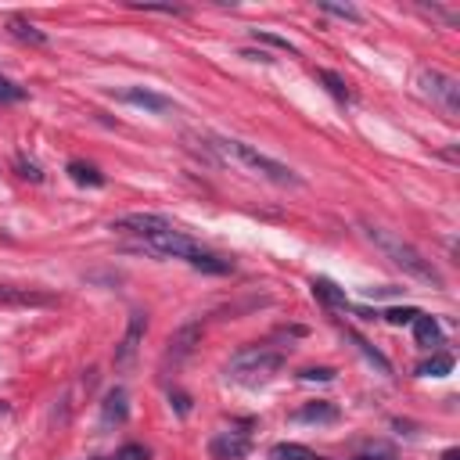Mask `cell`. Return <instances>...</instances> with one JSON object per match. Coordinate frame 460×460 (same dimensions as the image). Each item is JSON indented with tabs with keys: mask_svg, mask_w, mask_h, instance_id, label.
Listing matches in <instances>:
<instances>
[{
	"mask_svg": "<svg viewBox=\"0 0 460 460\" xmlns=\"http://www.w3.org/2000/svg\"><path fill=\"white\" fill-rule=\"evenodd\" d=\"M140 245L148 248L151 256H158V259H183L187 266L202 270V274H216V277L234 274V263H230V259H223V256H216V252H208V248H202L195 238H187L183 230H176V227L162 230V234L144 238Z\"/></svg>",
	"mask_w": 460,
	"mask_h": 460,
	"instance_id": "6da1fadb",
	"label": "cell"
},
{
	"mask_svg": "<svg viewBox=\"0 0 460 460\" xmlns=\"http://www.w3.org/2000/svg\"><path fill=\"white\" fill-rule=\"evenodd\" d=\"M360 227H363V234H367V241L378 248V252L385 256V259H392V266H400L406 277H413V281H425V284H432V288H443V274L432 266V259H425L417 248L410 245V241H403L400 234H392V230H385V227H378L374 220H360Z\"/></svg>",
	"mask_w": 460,
	"mask_h": 460,
	"instance_id": "7a4b0ae2",
	"label": "cell"
},
{
	"mask_svg": "<svg viewBox=\"0 0 460 460\" xmlns=\"http://www.w3.org/2000/svg\"><path fill=\"white\" fill-rule=\"evenodd\" d=\"M213 148H220V151H223V155H230V158H238V162L245 165V170L259 173V176H263V180H270V183H281V187H299V183H302V176H299L295 170H288L284 162L263 155L259 148H252V144H245V140L216 137V140H213Z\"/></svg>",
	"mask_w": 460,
	"mask_h": 460,
	"instance_id": "3957f363",
	"label": "cell"
},
{
	"mask_svg": "<svg viewBox=\"0 0 460 460\" xmlns=\"http://www.w3.org/2000/svg\"><path fill=\"white\" fill-rule=\"evenodd\" d=\"M284 363H288L284 352L270 349V345H248V349L238 352V356H230L227 378L238 381V385H263V381L274 378V374H281Z\"/></svg>",
	"mask_w": 460,
	"mask_h": 460,
	"instance_id": "277c9868",
	"label": "cell"
},
{
	"mask_svg": "<svg viewBox=\"0 0 460 460\" xmlns=\"http://www.w3.org/2000/svg\"><path fill=\"white\" fill-rule=\"evenodd\" d=\"M417 87H421V94L432 97L450 119L460 115V83L453 76L438 72V69H425L421 76H417Z\"/></svg>",
	"mask_w": 460,
	"mask_h": 460,
	"instance_id": "5b68a950",
	"label": "cell"
},
{
	"mask_svg": "<svg viewBox=\"0 0 460 460\" xmlns=\"http://www.w3.org/2000/svg\"><path fill=\"white\" fill-rule=\"evenodd\" d=\"M173 223L165 216H155V213H126L112 220V230H119V234H133V238H151V234H162V230H170Z\"/></svg>",
	"mask_w": 460,
	"mask_h": 460,
	"instance_id": "8992f818",
	"label": "cell"
},
{
	"mask_svg": "<svg viewBox=\"0 0 460 460\" xmlns=\"http://www.w3.org/2000/svg\"><path fill=\"white\" fill-rule=\"evenodd\" d=\"M144 331H148V313H130V324H126V334H122V342L115 345V367H130L137 349L144 342Z\"/></svg>",
	"mask_w": 460,
	"mask_h": 460,
	"instance_id": "52a82bcc",
	"label": "cell"
},
{
	"mask_svg": "<svg viewBox=\"0 0 460 460\" xmlns=\"http://www.w3.org/2000/svg\"><path fill=\"white\" fill-rule=\"evenodd\" d=\"M202 345V324H183L180 331H173V338H170V349H165V363H173L180 367L191 352Z\"/></svg>",
	"mask_w": 460,
	"mask_h": 460,
	"instance_id": "ba28073f",
	"label": "cell"
},
{
	"mask_svg": "<svg viewBox=\"0 0 460 460\" xmlns=\"http://www.w3.org/2000/svg\"><path fill=\"white\" fill-rule=\"evenodd\" d=\"M208 453H213V460H245L252 453V438L241 432H220L208 443Z\"/></svg>",
	"mask_w": 460,
	"mask_h": 460,
	"instance_id": "9c48e42d",
	"label": "cell"
},
{
	"mask_svg": "<svg viewBox=\"0 0 460 460\" xmlns=\"http://www.w3.org/2000/svg\"><path fill=\"white\" fill-rule=\"evenodd\" d=\"M54 302H58V295H51V291L0 284V306H22V309H36V306H54Z\"/></svg>",
	"mask_w": 460,
	"mask_h": 460,
	"instance_id": "30bf717a",
	"label": "cell"
},
{
	"mask_svg": "<svg viewBox=\"0 0 460 460\" xmlns=\"http://www.w3.org/2000/svg\"><path fill=\"white\" fill-rule=\"evenodd\" d=\"M338 417H342V410L331 400H313V403H306V406H299L291 413V421L295 425H334Z\"/></svg>",
	"mask_w": 460,
	"mask_h": 460,
	"instance_id": "8fae6325",
	"label": "cell"
},
{
	"mask_svg": "<svg viewBox=\"0 0 460 460\" xmlns=\"http://www.w3.org/2000/svg\"><path fill=\"white\" fill-rule=\"evenodd\" d=\"M101 417H104V425H122L130 417V395H126V388H122V385H115V388L104 392Z\"/></svg>",
	"mask_w": 460,
	"mask_h": 460,
	"instance_id": "7c38bea8",
	"label": "cell"
},
{
	"mask_svg": "<svg viewBox=\"0 0 460 460\" xmlns=\"http://www.w3.org/2000/svg\"><path fill=\"white\" fill-rule=\"evenodd\" d=\"M119 97L130 101V104H137V108H148V112H170V108H173L170 97H165V94H155V90H148V87H126V90H119Z\"/></svg>",
	"mask_w": 460,
	"mask_h": 460,
	"instance_id": "4fadbf2b",
	"label": "cell"
},
{
	"mask_svg": "<svg viewBox=\"0 0 460 460\" xmlns=\"http://www.w3.org/2000/svg\"><path fill=\"white\" fill-rule=\"evenodd\" d=\"M349 460H400V453H395V446L385 443V438H367V443L352 446Z\"/></svg>",
	"mask_w": 460,
	"mask_h": 460,
	"instance_id": "5bb4252c",
	"label": "cell"
},
{
	"mask_svg": "<svg viewBox=\"0 0 460 460\" xmlns=\"http://www.w3.org/2000/svg\"><path fill=\"white\" fill-rule=\"evenodd\" d=\"M309 288H313V299H317V302H324L327 309H352V306H349V299H345V291H342L338 284H334V281H327V277H317V281H313Z\"/></svg>",
	"mask_w": 460,
	"mask_h": 460,
	"instance_id": "9a60e30c",
	"label": "cell"
},
{
	"mask_svg": "<svg viewBox=\"0 0 460 460\" xmlns=\"http://www.w3.org/2000/svg\"><path fill=\"white\" fill-rule=\"evenodd\" d=\"M413 338H417V345H421V349H435L438 352V345H443V327H438L435 317L421 313V317L413 320Z\"/></svg>",
	"mask_w": 460,
	"mask_h": 460,
	"instance_id": "2e32d148",
	"label": "cell"
},
{
	"mask_svg": "<svg viewBox=\"0 0 460 460\" xmlns=\"http://www.w3.org/2000/svg\"><path fill=\"white\" fill-rule=\"evenodd\" d=\"M8 26H11V36H15V40H26V44H36V47H44V44H47V33H44V29H36L33 22H26L22 15H11V22H8Z\"/></svg>",
	"mask_w": 460,
	"mask_h": 460,
	"instance_id": "e0dca14e",
	"label": "cell"
},
{
	"mask_svg": "<svg viewBox=\"0 0 460 460\" xmlns=\"http://www.w3.org/2000/svg\"><path fill=\"white\" fill-rule=\"evenodd\" d=\"M69 176L79 187H104V173H97V165L90 162H69Z\"/></svg>",
	"mask_w": 460,
	"mask_h": 460,
	"instance_id": "ac0fdd59",
	"label": "cell"
},
{
	"mask_svg": "<svg viewBox=\"0 0 460 460\" xmlns=\"http://www.w3.org/2000/svg\"><path fill=\"white\" fill-rule=\"evenodd\" d=\"M345 334H349V342H352V345H356V349H360V352H363V356H367V360H370L374 367H378L381 374H392V363H388V356H385V352H378V349H374V345H370L367 338H360V334H356V331H345Z\"/></svg>",
	"mask_w": 460,
	"mask_h": 460,
	"instance_id": "d6986e66",
	"label": "cell"
},
{
	"mask_svg": "<svg viewBox=\"0 0 460 460\" xmlns=\"http://www.w3.org/2000/svg\"><path fill=\"white\" fill-rule=\"evenodd\" d=\"M450 370H453V356H450V352H443V349H438L432 360H425L421 367H417V374H425V378H446Z\"/></svg>",
	"mask_w": 460,
	"mask_h": 460,
	"instance_id": "ffe728a7",
	"label": "cell"
},
{
	"mask_svg": "<svg viewBox=\"0 0 460 460\" xmlns=\"http://www.w3.org/2000/svg\"><path fill=\"white\" fill-rule=\"evenodd\" d=\"M270 457L274 460H324L320 453H313V450H306L299 443H277L274 450H270Z\"/></svg>",
	"mask_w": 460,
	"mask_h": 460,
	"instance_id": "44dd1931",
	"label": "cell"
},
{
	"mask_svg": "<svg viewBox=\"0 0 460 460\" xmlns=\"http://www.w3.org/2000/svg\"><path fill=\"white\" fill-rule=\"evenodd\" d=\"M317 79L327 87V94L334 97V101H349L352 94H349V87H345V79L338 76V72H331V69H317Z\"/></svg>",
	"mask_w": 460,
	"mask_h": 460,
	"instance_id": "7402d4cb",
	"label": "cell"
},
{
	"mask_svg": "<svg viewBox=\"0 0 460 460\" xmlns=\"http://www.w3.org/2000/svg\"><path fill=\"white\" fill-rule=\"evenodd\" d=\"M320 11H324V15H334V18H345V22H356V26L363 22V15L352 8V4H331V0H324Z\"/></svg>",
	"mask_w": 460,
	"mask_h": 460,
	"instance_id": "603a6c76",
	"label": "cell"
},
{
	"mask_svg": "<svg viewBox=\"0 0 460 460\" xmlns=\"http://www.w3.org/2000/svg\"><path fill=\"white\" fill-rule=\"evenodd\" d=\"M252 40H259V44H266V47L288 51V54H299V47H295V44H288V40H284V36H277V33H266V29H252Z\"/></svg>",
	"mask_w": 460,
	"mask_h": 460,
	"instance_id": "cb8c5ba5",
	"label": "cell"
},
{
	"mask_svg": "<svg viewBox=\"0 0 460 460\" xmlns=\"http://www.w3.org/2000/svg\"><path fill=\"white\" fill-rule=\"evenodd\" d=\"M381 317H385L388 324H395V327H406V324H413L417 317H421V309H413V306H395V309L381 313Z\"/></svg>",
	"mask_w": 460,
	"mask_h": 460,
	"instance_id": "d4e9b609",
	"label": "cell"
},
{
	"mask_svg": "<svg viewBox=\"0 0 460 460\" xmlns=\"http://www.w3.org/2000/svg\"><path fill=\"white\" fill-rule=\"evenodd\" d=\"M0 101H8V104L26 101V87H18V83H11L8 76H0Z\"/></svg>",
	"mask_w": 460,
	"mask_h": 460,
	"instance_id": "484cf974",
	"label": "cell"
},
{
	"mask_svg": "<svg viewBox=\"0 0 460 460\" xmlns=\"http://www.w3.org/2000/svg\"><path fill=\"white\" fill-rule=\"evenodd\" d=\"M108 460H148V450H144L140 443H126V446H119L115 457H108Z\"/></svg>",
	"mask_w": 460,
	"mask_h": 460,
	"instance_id": "4316f807",
	"label": "cell"
},
{
	"mask_svg": "<svg viewBox=\"0 0 460 460\" xmlns=\"http://www.w3.org/2000/svg\"><path fill=\"white\" fill-rule=\"evenodd\" d=\"M137 11H151V15H187V8H173V4H133Z\"/></svg>",
	"mask_w": 460,
	"mask_h": 460,
	"instance_id": "83f0119b",
	"label": "cell"
},
{
	"mask_svg": "<svg viewBox=\"0 0 460 460\" xmlns=\"http://www.w3.org/2000/svg\"><path fill=\"white\" fill-rule=\"evenodd\" d=\"M18 176H26V180H33V183H40V180H44V173H40V165H33V162H26V158H18Z\"/></svg>",
	"mask_w": 460,
	"mask_h": 460,
	"instance_id": "f1b7e54d",
	"label": "cell"
},
{
	"mask_svg": "<svg viewBox=\"0 0 460 460\" xmlns=\"http://www.w3.org/2000/svg\"><path fill=\"white\" fill-rule=\"evenodd\" d=\"M302 378L306 381H334V370L331 367H309V370H302Z\"/></svg>",
	"mask_w": 460,
	"mask_h": 460,
	"instance_id": "f546056e",
	"label": "cell"
},
{
	"mask_svg": "<svg viewBox=\"0 0 460 460\" xmlns=\"http://www.w3.org/2000/svg\"><path fill=\"white\" fill-rule=\"evenodd\" d=\"M170 400H173V406H176V413H180V417L191 413V400H187L183 392H170Z\"/></svg>",
	"mask_w": 460,
	"mask_h": 460,
	"instance_id": "4dcf8cb0",
	"label": "cell"
},
{
	"mask_svg": "<svg viewBox=\"0 0 460 460\" xmlns=\"http://www.w3.org/2000/svg\"><path fill=\"white\" fill-rule=\"evenodd\" d=\"M395 291H400V288H367V295L370 299H381V295H395Z\"/></svg>",
	"mask_w": 460,
	"mask_h": 460,
	"instance_id": "1f68e13d",
	"label": "cell"
},
{
	"mask_svg": "<svg viewBox=\"0 0 460 460\" xmlns=\"http://www.w3.org/2000/svg\"><path fill=\"white\" fill-rule=\"evenodd\" d=\"M241 58H248V61H274V58L263 54V51H241Z\"/></svg>",
	"mask_w": 460,
	"mask_h": 460,
	"instance_id": "d6a6232c",
	"label": "cell"
},
{
	"mask_svg": "<svg viewBox=\"0 0 460 460\" xmlns=\"http://www.w3.org/2000/svg\"><path fill=\"white\" fill-rule=\"evenodd\" d=\"M443 460H460V453H457V450H446V453H443Z\"/></svg>",
	"mask_w": 460,
	"mask_h": 460,
	"instance_id": "836d02e7",
	"label": "cell"
}]
</instances>
